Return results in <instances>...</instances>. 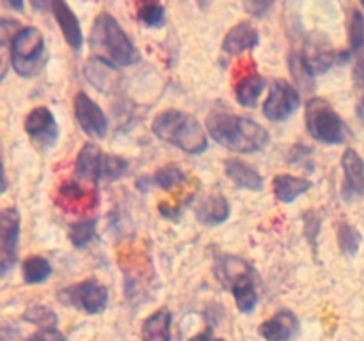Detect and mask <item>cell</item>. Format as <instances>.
I'll return each instance as SVG.
<instances>
[{
	"instance_id": "cell-27",
	"label": "cell",
	"mask_w": 364,
	"mask_h": 341,
	"mask_svg": "<svg viewBox=\"0 0 364 341\" xmlns=\"http://www.w3.org/2000/svg\"><path fill=\"white\" fill-rule=\"evenodd\" d=\"M363 237L359 233L358 227H354L352 224H340L338 227V245H340L341 252H343L347 258H354L359 252V247H361Z\"/></svg>"
},
{
	"instance_id": "cell-29",
	"label": "cell",
	"mask_w": 364,
	"mask_h": 341,
	"mask_svg": "<svg viewBox=\"0 0 364 341\" xmlns=\"http://www.w3.org/2000/svg\"><path fill=\"white\" fill-rule=\"evenodd\" d=\"M155 183L164 190H171V188L178 187L185 181V173L181 170L180 166L176 163H167V166L156 169L155 176H153Z\"/></svg>"
},
{
	"instance_id": "cell-2",
	"label": "cell",
	"mask_w": 364,
	"mask_h": 341,
	"mask_svg": "<svg viewBox=\"0 0 364 341\" xmlns=\"http://www.w3.org/2000/svg\"><path fill=\"white\" fill-rule=\"evenodd\" d=\"M89 43L91 50L96 53V59L110 66H132L141 59L134 41L128 38L119 21L109 13H100L95 18Z\"/></svg>"
},
{
	"instance_id": "cell-35",
	"label": "cell",
	"mask_w": 364,
	"mask_h": 341,
	"mask_svg": "<svg viewBox=\"0 0 364 341\" xmlns=\"http://www.w3.org/2000/svg\"><path fill=\"white\" fill-rule=\"evenodd\" d=\"M25 341H66V337L55 327H50V329H39L38 332L28 336Z\"/></svg>"
},
{
	"instance_id": "cell-4",
	"label": "cell",
	"mask_w": 364,
	"mask_h": 341,
	"mask_svg": "<svg viewBox=\"0 0 364 341\" xmlns=\"http://www.w3.org/2000/svg\"><path fill=\"white\" fill-rule=\"evenodd\" d=\"M306 126H308L309 135L323 144H341L350 135L347 123L323 98H311L308 102Z\"/></svg>"
},
{
	"instance_id": "cell-37",
	"label": "cell",
	"mask_w": 364,
	"mask_h": 341,
	"mask_svg": "<svg viewBox=\"0 0 364 341\" xmlns=\"http://www.w3.org/2000/svg\"><path fill=\"white\" fill-rule=\"evenodd\" d=\"M160 213H162L164 217H167V219H174V217L180 213V208H167V205H160Z\"/></svg>"
},
{
	"instance_id": "cell-33",
	"label": "cell",
	"mask_w": 364,
	"mask_h": 341,
	"mask_svg": "<svg viewBox=\"0 0 364 341\" xmlns=\"http://www.w3.org/2000/svg\"><path fill=\"white\" fill-rule=\"evenodd\" d=\"M139 20L148 27H160L166 20V9L162 4L144 2L139 6Z\"/></svg>"
},
{
	"instance_id": "cell-36",
	"label": "cell",
	"mask_w": 364,
	"mask_h": 341,
	"mask_svg": "<svg viewBox=\"0 0 364 341\" xmlns=\"http://www.w3.org/2000/svg\"><path fill=\"white\" fill-rule=\"evenodd\" d=\"M352 78H354L355 87L363 89V91H364V53H359V55H358V60H355Z\"/></svg>"
},
{
	"instance_id": "cell-19",
	"label": "cell",
	"mask_w": 364,
	"mask_h": 341,
	"mask_svg": "<svg viewBox=\"0 0 364 341\" xmlns=\"http://www.w3.org/2000/svg\"><path fill=\"white\" fill-rule=\"evenodd\" d=\"M171 323H173V316L169 309H156L142 322V341H171Z\"/></svg>"
},
{
	"instance_id": "cell-9",
	"label": "cell",
	"mask_w": 364,
	"mask_h": 341,
	"mask_svg": "<svg viewBox=\"0 0 364 341\" xmlns=\"http://www.w3.org/2000/svg\"><path fill=\"white\" fill-rule=\"evenodd\" d=\"M73 110L77 123L92 139H103L107 135V128H109V121H107L105 112L102 107L95 102L89 94L84 91L77 92L73 99Z\"/></svg>"
},
{
	"instance_id": "cell-10",
	"label": "cell",
	"mask_w": 364,
	"mask_h": 341,
	"mask_svg": "<svg viewBox=\"0 0 364 341\" xmlns=\"http://www.w3.org/2000/svg\"><path fill=\"white\" fill-rule=\"evenodd\" d=\"M301 55L306 67L309 70V73L315 77V75L326 73V71H329L336 64L347 63L350 59L352 52L350 50H347V52H336L326 41H308L304 46V52Z\"/></svg>"
},
{
	"instance_id": "cell-41",
	"label": "cell",
	"mask_w": 364,
	"mask_h": 341,
	"mask_svg": "<svg viewBox=\"0 0 364 341\" xmlns=\"http://www.w3.org/2000/svg\"><path fill=\"white\" fill-rule=\"evenodd\" d=\"M361 6H363V9H364V2H361Z\"/></svg>"
},
{
	"instance_id": "cell-3",
	"label": "cell",
	"mask_w": 364,
	"mask_h": 341,
	"mask_svg": "<svg viewBox=\"0 0 364 341\" xmlns=\"http://www.w3.org/2000/svg\"><path fill=\"white\" fill-rule=\"evenodd\" d=\"M151 128L160 141L188 155H199L208 149V137L192 114L174 109L166 110L153 119Z\"/></svg>"
},
{
	"instance_id": "cell-5",
	"label": "cell",
	"mask_w": 364,
	"mask_h": 341,
	"mask_svg": "<svg viewBox=\"0 0 364 341\" xmlns=\"http://www.w3.org/2000/svg\"><path fill=\"white\" fill-rule=\"evenodd\" d=\"M45 38L36 27H23L11 38V66L20 77H32L43 66Z\"/></svg>"
},
{
	"instance_id": "cell-6",
	"label": "cell",
	"mask_w": 364,
	"mask_h": 341,
	"mask_svg": "<svg viewBox=\"0 0 364 341\" xmlns=\"http://www.w3.org/2000/svg\"><path fill=\"white\" fill-rule=\"evenodd\" d=\"M301 105V94L290 82L276 78L270 82V92L263 103V114L267 119L279 123L288 119Z\"/></svg>"
},
{
	"instance_id": "cell-38",
	"label": "cell",
	"mask_w": 364,
	"mask_h": 341,
	"mask_svg": "<svg viewBox=\"0 0 364 341\" xmlns=\"http://www.w3.org/2000/svg\"><path fill=\"white\" fill-rule=\"evenodd\" d=\"M355 114H358L359 123H361L363 126H364V98H363V99H359L358 107H355Z\"/></svg>"
},
{
	"instance_id": "cell-31",
	"label": "cell",
	"mask_w": 364,
	"mask_h": 341,
	"mask_svg": "<svg viewBox=\"0 0 364 341\" xmlns=\"http://www.w3.org/2000/svg\"><path fill=\"white\" fill-rule=\"evenodd\" d=\"M348 43L350 52H361L364 48V16L359 9H354L348 21Z\"/></svg>"
},
{
	"instance_id": "cell-25",
	"label": "cell",
	"mask_w": 364,
	"mask_h": 341,
	"mask_svg": "<svg viewBox=\"0 0 364 341\" xmlns=\"http://www.w3.org/2000/svg\"><path fill=\"white\" fill-rule=\"evenodd\" d=\"M59 199L63 206L71 205V212L92 208L91 205H87V192H85L84 188H82V185L77 183V181H66V183L60 185Z\"/></svg>"
},
{
	"instance_id": "cell-22",
	"label": "cell",
	"mask_w": 364,
	"mask_h": 341,
	"mask_svg": "<svg viewBox=\"0 0 364 341\" xmlns=\"http://www.w3.org/2000/svg\"><path fill=\"white\" fill-rule=\"evenodd\" d=\"M251 272H252L251 265L245 263L244 259L237 258V256H224L215 266L217 277H219L220 283H223L226 288L228 286L231 288L238 279H240V277L247 276V274Z\"/></svg>"
},
{
	"instance_id": "cell-13",
	"label": "cell",
	"mask_w": 364,
	"mask_h": 341,
	"mask_svg": "<svg viewBox=\"0 0 364 341\" xmlns=\"http://www.w3.org/2000/svg\"><path fill=\"white\" fill-rule=\"evenodd\" d=\"M299 332V318L295 313L283 309L259 325V334L267 341H290Z\"/></svg>"
},
{
	"instance_id": "cell-7",
	"label": "cell",
	"mask_w": 364,
	"mask_h": 341,
	"mask_svg": "<svg viewBox=\"0 0 364 341\" xmlns=\"http://www.w3.org/2000/svg\"><path fill=\"white\" fill-rule=\"evenodd\" d=\"M60 298L66 304H73L77 308L84 309L87 315H100L107 308L109 291L98 281L87 279L60 291Z\"/></svg>"
},
{
	"instance_id": "cell-39",
	"label": "cell",
	"mask_w": 364,
	"mask_h": 341,
	"mask_svg": "<svg viewBox=\"0 0 364 341\" xmlns=\"http://www.w3.org/2000/svg\"><path fill=\"white\" fill-rule=\"evenodd\" d=\"M6 6H9L11 9H18V11L23 9V4L21 2H6Z\"/></svg>"
},
{
	"instance_id": "cell-20",
	"label": "cell",
	"mask_w": 364,
	"mask_h": 341,
	"mask_svg": "<svg viewBox=\"0 0 364 341\" xmlns=\"http://www.w3.org/2000/svg\"><path fill=\"white\" fill-rule=\"evenodd\" d=\"M274 194L279 202H294L299 195L306 194L313 183L306 178L291 176V174H279L274 178Z\"/></svg>"
},
{
	"instance_id": "cell-18",
	"label": "cell",
	"mask_w": 364,
	"mask_h": 341,
	"mask_svg": "<svg viewBox=\"0 0 364 341\" xmlns=\"http://www.w3.org/2000/svg\"><path fill=\"white\" fill-rule=\"evenodd\" d=\"M224 169H226V176L233 181L237 187L247 188V190H262L263 188V178L258 170L247 162L242 160L230 158L224 162Z\"/></svg>"
},
{
	"instance_id": "cell-30",
	"label": "cell",
	"mask_w": 364,
	"mask_h": 341,
	"mask_svg": "<svg viewBox=\"0 0 364 341\" xmlns=\"http://www.w3.org/2000/svg\"><path fill=\"white\" fill-rule=\"evenodd\" d=\"M23 320L28 323H34L39 325L41 329H50V327L57 325V315L50 308L41 304L31 305L28 309H25Z\"/></svg>"
},
{
	"instance_id": "cell-32",
	"label": "cell",
	"mask_w": 364,
	"mask_h": 341,
	"mask_svg": "<svg viewBox=\"0 0 364 341\" xmlns=\"http://www.w3.org/2000/svg\"><path fill=\"white\" fill-rule=\"evenodd\" d=\"M288 66H290V71H291V77H294V80L297 82L299 87L304 89V91H309V89L313 87V75L309 73V70L306 67L304 60H302V55L301 53H291L290 59H288Z\"/></svg>"
},
{
	"instance_id": "cell-14",
	"label": "cell",
	"mask_w": 364,
	"mask_h": 341,
	"mask_svg": "<svg viewBox=\"0 0 364 341\" xmlns=\"http://www.w3.org/2000/svg\"><path fill=\"white\" fill-rule=\"evenodd\" d=\"M103 163H105V153L92 142H87L78 151L77 162H75V174L80 180L91 181L92 185L98 183L103 176Z\"/></svg>"
},
{
	"instance_id": "cell-16",
	"label": "cell",
	"mask_w": 364,
	"mask_h": 341,
	"mask_svg": "<svg viewBox=\"0 0 364 341\" xmlns=\"http://www.w3.org/2000/svg\"><path fill=\"white\" fill-rule=\"evenodd\" d=\"M259 34L249 21H240L235 25L226 34L223 43V50L230 55H238V53L251 50L258 45Z\"/></svg>"
},
{
	"instance_id": "cell-8",
	"label": "cell",
	"mask_w": 364,
	"mask_h": 341,
	"mask_svg": "<svg viewBox=\"0 0 364 341\" xmlns=\"http://www.w3.org/2000/svg\"><path fill=\"white\" fill-rule=\"evenodd\" d=\"M20 212L4 208L0 213V272L7 274L16 263L18 240H20Z\"/></svg>"
},
{
	"instance_id": "cell-23",
	"label": "cell",
	"mask_w": 364,
	"mask_h": 341,
	"mask_svg": "<svg viewBox=\"0 0 364 341\" xmlns=\"http://www.w3.org/2000/svg\"><path fill=\"white\" fill-rule=\"evenodd\" d=\"M263 89H265L263 77H259L258 73H252L238 82V85L235 87V96H237V102L242 107H249L251 109V107H256V102H258Z\"/></svg>"
},
{
	"instance_id": "cell-17",
	"label": "cell",
	"mask_w": 364,
	"mask_h": 341,
	"mask_svg": "<svg viewBox=\"0 0 364 341\" xmlns=\"http://www.w3.org/2000/svg\"><path fill=\"white\" fill-rule=\"evenodd\" d=\"M230 202L224 195L210 194L199 201L198 208H196V217L205 226H217L230 217Z\"/></svg>"
},
{
	"instance_id": "cell-21",
	"label": "cell",
	"mask_w": 364,
	"mask_h": 341,
	"mask_svg": "<svg viewBox=\"0 0 364 341\" xmlns=\"http://www.w3.org/2000/svg\"><path fill=\"white\" fill-rule=\"evenodd\" d=\"M235 297V304L242 313H251L258 304V291H256L255 272L240 277L233 286L230 288Z\"/></svg>"
},
{
	"instance_id": "cell-11",
	"label": "cell",
	"mask_w": 364,
	"mask_h": 341,
	"mask_svg": "<svg viewBox=\"0 0 364 341\" xmlns=\"http://www.w3.org/2000/svg\"><path fill=\"white\" fill-rule=\"evenodd\" d=\"M341 169H343L341 195L345 201L364 199V162L355 149H345L341 156Z\"/></svg>"
},
{
	"instance_id": "cell-24",
	"label": "cell",
	"mask_w": 364,
	"mask_h": 341,
	"mask_svg": "<svg viewBox=\"0 0 364 341\" xmlns=\"http://www.w3.org/2000/svg\"><path fill=\"white\" fill-rule=\"evenodd\" d=\"M21 274H23V281L27 284H39L52 276V265L43 256H31L23 261Z\"/></svg>"
},
{
	"instance_id": "cell-40",
	"label": "cell",
	"mask_w": 364,
	"mask_h": 341,
	"mask_svg": "<svg viewBox=\"0 0 364 341\" xmlns=\"http://www.w3.org/2000/svg\"><path fill=\"white\" fill-rule=\"evenodd\" d=\"M210 341H226V340H223V337H212Z\"/></svg>"
},
{
	"instance_id": "cell-34",
	"label": "cell",
	"mask_w": 364,
	"mask_h": 341,
	"mask_svg": "<svg viewBox=\"0 0 364 341\" xmlns=\"http://www.w3.org/2000/svg\"><path fill=\"white\" fill-rule=\"evenodd\" d=\"M128 169V162L119 155H105V163H103V176L109 180H117L123 176Z\"/></svg>"
},
{
	"instance_id": "cell-12",
	"label": "cell",
	"mask_w": 364,
	"mask_h": 341,
	"mask_svg": "<svg viewBox=\"0 0 364 341\" xmlns=\"http://www.w3.org/2000/svg\"><path fill=\"white\" fill-rule=\"evenodd\" d=\"M25 131L28 137L43 146H52L59 137V126L52 110L46 107H36L25 117Z\"/></svg>"
},
{
	"instance_id": "cell-28",
	"label": "cell",
	"mask_w": 364,
	"mask_h": 341,
	"mask_svg": "<svg viewBox=\"0 0 364 341\" xmlns=\"http://www.w3.org/2000/svg\"><path fill=\"white\" fill-rule=\"evenodd\" d=\"M96 234V219H82L70 226V242L77 249L85 247Z\"/></svg>"
},
{
	"instance_id": "cell-15",
	"label": "cell",
	"mask_w": 364,
	"mask_h": 341,
	"mask_svg": "<svg viewBox=\"0 0 364 341\" xmlns=\"http://www.w3.org/2000/svg\"><path fill=\"white\" fill-rule=\"evenodd\" d=\"M50 9H52L53 18L59 23L60 32H63L64 39H66L68 45L73 50H80L84 45V36H82L80 21L75 16V13L71 11V7L68 6L63 0H55V2L50 4Z\"/></svg>"
},
{
	"instance_id": "cell-1",
	"label": "cell",
	"mask_w": 364,
	"mask_h": 341,
	"mask_svg": "<svg viewBox=\"0 0 364 341\" xmlns=\"http://www.w3.org/2000/svg\"><path fill=\"white\" fill-rule=\"evenodd\" d=\"M206 128L213 141L237 153L262 151L270 139L262 124L230 110H212L206 119Z\"/></svg>"
},
{
	"instance_id": "cell-26",
	"label": "cell",
	"mask_w": 364,
	"mask_h": 341,
	"mask_svg": "<svg viewBox=\"0 0 364 341\" xmlns=\"http://www.w3.org/2000/svg\"><path fill=\"white\" fill-rule=\"evenodd\" d=\"M114 66H110V64L103 63V60L100 59H91L87 63V66H85V77H87V80L91 82L92 85H95L98 91H107V85L112 84L114 80Z\"/></svg>"
}]
</instances>
